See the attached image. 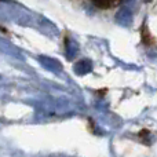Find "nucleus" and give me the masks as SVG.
I'll return each instance as SVG.
<instances>
[{"mask_svg":"<svg viewBox=\"0 0 157 157\" xmlns=\"http://www.w3.org/2000/svg\"><path fill=\"white\" fill-rule=\"evenodd\" d=\"M116 21L123 26H128L132 22V13L128 7H121L116 14Z\"/></svg>","mask_w":157,"mask_h":157,"instance_id":"nucleus-1","label":"nucleus"},{"mask_svg":"<svg viewBox=\"0 0 157 157\" xmlns=\"http://www.w3.org/2000/svg\"><path fill=\"white\" fill-rule=\"evenodd\" d=\"M90 69H91V62H90V61H80L76 65V72L78 75L87 73Z\"/></svg>","mask_w":157,"mask_h":157,"instance_id":"nucleus-2","label":"nucleus"},{"mask_svg":"<svg viewBox=\"0 0 157 157\" xmlns=\"http://www.w3.org/2000/svg\"><path fill=\"white\" fill-rule=\"evenodd\" d=\"M92 2H94V4L99 8H109L114 4L116 0H92Z\"/></svg>","mask_w":157,"mask_h":157,"instance_id":"nucleus-3","label":"nucleus"},{"mask_svg":"<svg viewBox=\"0 0 157 157\" xmlns=\"http://www.w3.org/2000/svg\"><path fill=\"white\" fill-rule=\"evenodd\" d=\"M128 2H130V0H128Z\"/></svg>","mask_w":157,"mask_h":157,"instance_id":"nucleus-4","label":"nucleus"}]
</instances>
